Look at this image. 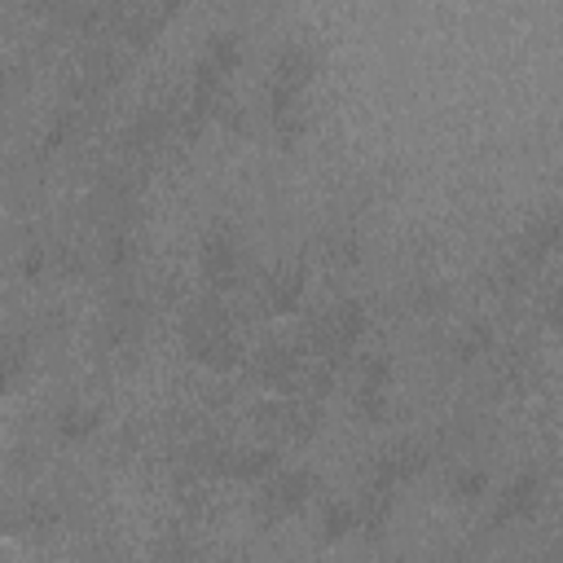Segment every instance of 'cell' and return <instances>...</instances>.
<instances>
[{"mask_svg": "<svg viewBox=\"0 0 563 563\" xmlns=\"http://www.w3.org/2000/svg\"><path fill=\"white\" fill-rule=\"evenodd\" d=\"M545 317H550V325H563V295H559V290L550 295V303H545Z\"/></svg>", "mask_w": 563, "mask_h": 563, "instance_id": "ffe728a7", "label": "cell"}, {"mask_svg": "<svg viewBox=\"0 0 563 563\" xmlns=\"http://www.w3.org/2000/svg\"><path fill=\"white\" fill-rule=\"evenodd\" d=\"M22 369H26V343L13 334V339H4V387H13L18 378H22Z\"/></svg>", "mask_w": 563, "mask_h": 563, "instance_id": "ac0fdd59", "label": "cell"}, {"mask_svg": "<svg viewBox=\"0 0 563 563\" xmlns=\"http://www.w3.org/2000/svg\"><path fill=\"white\" fill-rule=\"evenodd\" d=\"M427 466V453H422V444H413V440H400V444H391V449H383L378 453V462H374V484H383V488H400V484H409L418 471Z\"/></svg>", "mask_w": 563, "mask_h": 563, "instance_id": "9c48e42d", "label": "cell"}, {"mask_svg": "<svg viewBox=\"0 0 563 563\" xmlns=\"http://www.w3.org/2000/svg\"><path fill=\"white\" fill-rule=\"evenodd\" d=\"M563 246V207H541L523 220V229L515 233V260L523 268H541L554 251Z\"/></svg>", "mask_w": 563, "mask_h": 563, "instance_id": "52a82bcc", "label": "cell"}, {"mask_svg": "<svg viewBox=\"0 0 563 563\" xmlns=\"http://www.w3.org/2000/svg\"><path fill=\"white\" fill-rule=\"evenodd\" d=\"M312 488H317L312 471H303V466H277L260 484V510L268 519H286V515H295V510H303L312 501Z\"/></svg>", "mask_w": 563, "mask_h": 563, "instance_id": "8992f818", "label": "cell"}, {"mask_svg": "<svg viewBox=\"0 0 563 563\" xmlns=\"http://www.w3.org/2000/svg\"><path fill=\"white\" fill-rule=\"evenodd\" d=\"M238 66H242V35H238V31H216V35L202 44L198 62H194L189 97H185V106H180V123H176V128H180L185 141H198L202 128H207L216 114H224V106H229V79H233Z\"/></svg>", "mask_w": 563, "mask_h": 563, "instance_id": "7a4b0ae2", "label": "cell"}, {"mask_svg": "<svg viewBox=\"0 0 563 563\" xmlns=\"http://www.w3.org/2000/svg\"><path fill=\"white\" fill-rule=\"evenodd\" d=\"M303 290H308V273L299 264H282L264 277V308L273 317H290L303 303Z\"/></svg>", "mask_w": 563, "mask_h": 563, "instance_id": "30bf717a", "label": "cell"}, {"mask_svg": "<svg viewBox=\"0 0 563 563\" xmlns=\"http://www.w3.org/2000/svg\"><path fill=\"white\" fill-rule=\"evenodd\" d=\"M541 497H545V484H541V471H519L515 479L501 484V493L493 497V510H488V523L493 528H510V523H528L537 510H541Z\"/></svg>", "mask_w": 563, "mask_h": 563, "instance_id": "ba28073f", "label": "cell"}, {"mask_svg": "<svg viewBox=\"0 0 563 563\" xmlns=\"http://www.w3.org/2000/svg\"><path fill=\"white\" fill-rule=\"evenodd\" d=\"M185 347L202 365H211V369H233L242 361V343H238V334H233V325H229V317H224V308L216 299H202L189 312V321H185Z\"/></svg>", "mask_w": 563, "mask_h": 563, "instance_id": "3957f363", "label": "cell"}, {"mask_svg": "<svg viewBox=\"0 0 563 563\" xmlns=\"http://www.w3.org/2000/svg\"><path fill=\"white\" fill-rule=\"evenodd\" d=\"M352 532H361V515H356V501H325L321 506V541H343V537H352Z\"/></svg>", "mask_w": 563, "mask_h": 563, "instance_id": "9a60e30c", "label": "cell"}, {"mask_svg": "<svg viewBox=\"0 0 563 563\" xmlns=\"http://www.w3.org/2000/svg\"><path fill=\"white\" fill-rule=\"evenodd\" d=\"M449 488H453V497H457V501H479V497L488 493V475H484L479 466H471V471H457Z\"/></svg>", "mask_w": 563, "mask_h": 563, "instance_id": "e0dca14e", "label": "cell"}, {"mask_svg": "<svg viewBox=\"0 0 563 563\" xmlns=\"http://www.w3.org/2000/svg\"><path fill=\"white\" fill-rule=\"evenodd\" d=\"M97 427H101V413H97L92 405H79V400H70V405L57 413V440H66V444H79V440H88Z\"/></svg>", "mask_w": 563, "mask_h": 563, "instance_id": "5bb4252c", "label": "cell"}, {"mask_svg": "<svg viewBox=\"0 0 563 563\" xmlns=\"http://www.w3.org/2000/svg\"><path fill=\"white\" fill-rule=\"evenodd\" d=\"M198 268L207 277L211 290H229L242 273V242L233 233V224H211L202 233V246H198Z\"/></svg>", "mask_w": 563, "mask_h": 563, "instance_id": "5b68a950", "label": "cell"}, {"mask_svg": "<svg viewBox=\"0 0 563 563\" xmlns=\"http://www.w3.org/2000/svg\"><path fill=\"white\" fill-rule=\"evenodd\" d=\"M488 347H493V330H488L484 321L462 325L457 339H453V356H457V361H471V356H479V352H488Z\"/></svg>", "mask_w": 563, "mask_h": 563, "instance_id": "2e32d148", "label": "cell"}, {"mask_svg": "<svg viewBox=\"0 0 563 563\" xmlns=\"http://www.w3.org/2000/svg\"><path fill=\"white\" fill-rule=\"evenodd\" d=\"M365 334V303L361 299H339L334 308H325L312 325V352L325 361L347 356Z\"/></svg>", "mask_w": 563, "mask_h": 563, "instance_id": "277c9868", "label": "cell"}, {"mask_svg": "<svg viewBox=\"0 0 563 563\" xmlns=\"http://www.w3.org/2000/svg\"><path fill=\"white\" fill-rule=\"evenodd\" d=\"M101 264H106L110 277L132 273V264H136V233L128 224H110L106 229V238H101Z\"/></svg>", "mask_w": 563, "mask_h": 563, "instance_id": "8fae6325", "label": "cell"}, {"mask_svg": "<svg viewBox=\"0 0 563 563\" xmlns=\"http://www.w3.org/2000/svg\"><path fill=\"white\" fill-rule=\"evenodd\" d=\"M150 4L158 9V18H163V22H172V18H176V13H180L189 0H150Z\"/></svg>", "mask_w": 563, "mask_h": 563, "instance_id": "d6986e66", "label": "cell"}, {"mask_svg": "<svg viewBox=\"0 0 563 563\" xmlns=\"http://www.w3.org/2000/svg\"><path fill=\"white\" fill-rule=\"evenodd\" d=\"M321 70V53L308 40H286L268 66V123L282 145H295L308 132V88Z\"/></svg>", "mask_w": 563, "mask_h": 563, "instance_id": "6da1fadb", "label": "cell"}, {"mask_svg": "<svg viewBox=\"0 0 563 563\" xmlns=\"http://www.w3.org/2000/svg\"><path fill=\"white\" fill-rule=\"evenodd\" d=\"M277 466H282L277 449H238V453L224 457V471H229V475H238V479H255V484H264Z\"/></svg>", "mask_w": 563, "mask_h": 563, "instance_id": "7c38bea8", "label": "cell"}, {"mask_svg": "<svg viewBox=\"0 0 563 563\" xmlns=\"http://www.w3.org/2000/svg\"><path fill=\"white\" fill-rule=\"evenodd\" d=\"M255 369H260V378L268 387H290V378L299 369V356L290 347H282V343H268V347L255 352Z\"/></svg>", "mask_w": 563, "mask_h": 563, "instance_id": "4fadbf2b", "label": "cell"}]
</instances>
